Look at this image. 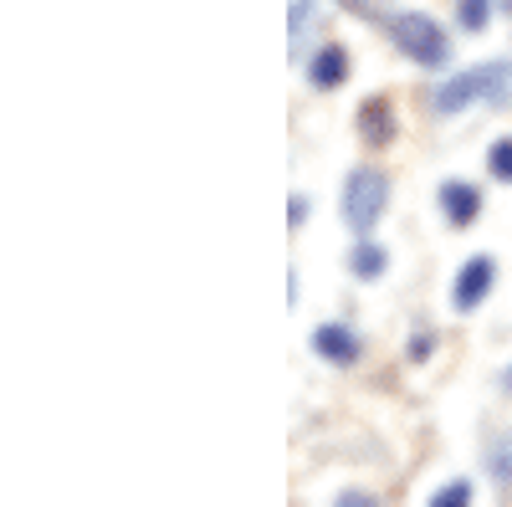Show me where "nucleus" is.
<instances>
[{"label": "nucleus", "mask_w": 512, "mask_h": 507, "mask_svg": "<svg viewBox=\"0 0 512 507\" xmlns=\"http://www.w3.org/2000/svg\"><path fill=\"white\" fill-rule=\"evenodd\" d=\"M456 21H461V31H487L492 0H456Z\"/></svg>", "instance_id": "12"}, {"label": "nucleus", "mask_w": 512, "mask_h": 507, "mask_svg": "<svg viewBox=\"0 0 512 507\" xmlns=\"http://www.w3.org/2000/svg\"><path fill=\"white\" fill-rule=\"evenodd\" d=\"M384 205H390V175L359 164L354 175L344 180V221H349V231L369 236L379 226V216H384Z\"/></svg>", "instance_id": "3"}, {"label": "nucleus", "mask_w": 512, "mask_h": 507, "mask_svg": "<svg viewBox=\"0 0 512 507\" xmlns=\"http://www.w3.org/2000/svg\"><path fill=\"white\" fill-rule=\"evenodd\" d=\"M390 41H395V52H405V57L420 62V67H446V62H451L446 31L425 16V11H395V16H390Z\"/></svg>", "instance_id": "2"}, {"label": "nucleus", "mask_w": 512, "mask_h": 507, "mask_svg": "<svg viewBox=\"0 0 512 507\" xmlns=\"http://www.w3.org/2000/svg\"><path fill=\"white\" fill-rule=\"evenodd\" d=\"M487 472H492V482H497V487H512V431L492 446V456H487Z\"/></svg>", "instance_id": "11"}, {"label": "nucleus", "mask_w": 512, "mask_h": 507, "mask_svg": "<svg viewBox=\"0 0 512 507\" xmlns=\"http://www.w3.org/2000/svg\"><path fill=\"white\" fill-rule=\"evenodd\" d=\"M487 175L502 180V185H512V139H497L487 149Z\"/></svg>", "instance_id": "13"}, {"label": "nucleus", "mask_w": 512, "mask_h": 507, "mask_svg": "<svg viewBox=\"0 0 512 507\" xmlns=\"http://www.w3.org/2000/svg\"><path fill=\"white\" fill-rule=\"evenodd\" d=\"M512 98V62H482L472 72H456L436 88V113H461L472 103H507Z\"/></svg>", "instance_id": "1"}, {"label": "nucleus", "mask_w": 512, "mask_h": 507, "mask_svg": "<svg viewBox=\"0 0 512 507\" xmlns=\"http://www.w3.org/2000/svg\"><path fill=\"white\" fill-rule=\"evenodd\" d=\"M405 354H410L415 364H420V359H431V354H436V333H431V328L410 333V349H405Z\"/></svg>", "instance_id": "16"}, {"label": "nucleus", "mask_w": 512, "mask_h": 507, "mask_svg": "<svg viewBox=\"0 0 512 507\" xmlns=\"http://www.w3.org/2000/svg\"><path fill=\"white\" fill-rule=\"evenodd\" d=\"M359 139H364L369 149H379V144L395 139V103H390V98H369V103L359 108Z\"/></svg>", "instance_id": "8"}, {"label": "nucleus", "mask_w": 512, "mask_h": 507, "mask_svg": "<svg viewBox=\"0 0 512 507\" xmlns=\"http://www.w3.org/2000/svg\"><path fill=\"white\" fill-rule=\"evenodd\" d=\"M308 82L318 93H333L349 82V47H338V41H328V47H318L308 57Z\"/></svg>", "instance_id": "6"}, {"label": "nucleus", "mask_w": 512, "mask_h": 507, "mask_svg": "<svg viewBox=\"0 0 512 507\" xmlns=\"http://www.w3.org/2000/svg\"><path fill=\"white\" fill-rule=\"evenodd\" d=\"M318 0H292V16H287V41H292V62H297V52L303 57H313L308 52V41H313V31H318Z\"/></svg>", "instance_id": "9"}, {"label": "nucleus", "mask_w": 512, "mask_h": 507, "mask_svg": "<svg viewBox=\"0 0 512 507\" xmlns=\"http://www.w3.org/2000/svg\"><path fill=\"white\" fill-rule=\"evenodd\" d=\"M441 216L451 226H472L482 216V190L477 185H466V180H446L441 185Z\"/></svg>", "instance_id": "7"}, {"label": "nucleus", "mask_w": 512, "mask_h": 507, "mask_svg": "<svg viewBox=\"0 0 512 507\" xmlns=\"http://www.w3.org/2000/svg\"><path fill=\"white\" fill-rule=\"evenodd\" d=\"M338 502H344V507H369L374 497L369 492H338Z\"/></svg>", "instance_id": "18"}, {"label": "nucleus", "mask_w": 512, "mask_h": 507, "mask_svg": "<svg viewBox=\"0 0 512 507\" xmlns=\"http://www.w3.org/2000/svg\"><path fill=\"white\" fill-rule=\"evenodd\" d=\"M466 502H472V482H466V477H456V482L431 492V507H466Z\"/></svg>", "instance_id": "14"}, {"label": "nucleus", "mask_w": 512, "mask_h": 507, "mask_svg": "<svg viewBox=\"0 0 512 507\" xmlns=\"http://www.w3.org/2000/svg\"><path fill=\"white\" fill-rule=\"evenodd\" d=\"M492 282H497V262L487 257V251L466 257L461 272H456V282H451V308H456V313H477V308L487 303Z\"/></svg>", "instance_id": "4"}, {"label": "nucleus", "mask_w": 512, "mask_h": 507, "mask_svg": "<svg viewBox=\"0 0 512 507\" xmlns=\"http://www.w3.org/2000/svg\"><path fill=\"white\" fill-rule=\"evenodd\" d=\"M313 354L328 359V364H338V369H349V364H359L364 344H359V333L344 328V323H318L313 328Z\"/></svg>", "instance_id": "5"}, {"label": "nucleus", "mask_w": 512, "mask_h": 507, "mask_svg": "<svg viewBox=\"0 0 512 507\" xmlns=\"http://www.w3.org/2000/svg\"><path fill=\"white\" fill-rule=\"evenodd\" d=\"M502 390H512V369H507V374H502Z\"/></svg>", "instance_id": "19"}, {"label": "nucleus", "mask_w": 512, "mask_h": 507, "mask_svg": "<svg viewBox=\"0 0 512 507\" xmlns=\"http://www.w3.org/2000/svg\"><path fill=\"white\" fill-rule=\"evenodd\" d=\"M303 221H308V200H303V195H292V200H287V226L297 231Z\"/></svg>", "instance_id": "17"}, {"label": "nucleus", "mask_w": 512, "mask_h": 507, "mask_svg": "<svg viewBox=\"0 0 512 507\" xmlns=\"http://www.w3.org/2000/svg\"><path fill=\"white\" fill-rule=\"evenodd\" d=\"M349 16H359V21H374V16H384L390 11V0H338Z\"/></svg>", "instance_id": "15"}, {"label": "nucleus", "mask_w": 512, "mask_h": 507, "mask_svg": "<svg viewBox=\"0 0 512 507\" xmlns=\"http://www.w3.org/2000/svg\"><path fill=\"white\" fill-rule=\"evenodd\" d=\"M502 11H507V16H512V0H502Z\"/></svg>", "instance_id": "20"}, {"label": "nucleus", "mask_w": 512, "mask_h": 507, "mask_svg": "<svg viewBox=\"0 0 512 507\" xmlns=\"http://www.w3.org/2000/svg\"><path fill=\"white\" fill-rule=\"evenodd\" d=\"M384 267H390V251H384L379 241H359V246L349 251V272H354L359 282H374V277H384Z\"/></svg>", "instance_id": "10"}]
</instances>
